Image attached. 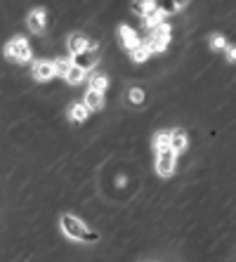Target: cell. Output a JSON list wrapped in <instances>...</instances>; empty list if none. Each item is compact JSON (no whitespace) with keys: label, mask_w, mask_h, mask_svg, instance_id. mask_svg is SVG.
Masks as SVG:
<instances>
[{"label":"cell","mask_w":236,"mask_h":262,"mask_svg":"<svg viewBox=\"0 0 236 262\" xmlns=\"http://www.w3.org/2000/svg\"><path fill=\"white\" fill-rule=\"evenodd\" d=\"M59 222H61V232L67 234L69 238H73V241H85V244H95V241H99V234L90 232L76 215H61Z\"/></svg>","instance_id":"1"},{"label":"cell","mask_w":236,"mask_h":262,"mask_svg":"<svg viewBox=\"0 0 236 262\" xmlns=\"http://www.w3.org/2000/svg\"><path fill=\"white\" fill-rule=\"evenodd\" d=\"M5 57L10 61H17V64H24V61L31 59V45L26 43L24 38H14L10 40L5 48Z\"/></svg>","instance_id":"2"},{"label":"cell","mask_w":236,"mask_h":262,"mask_svg":"<svg viewBox=\"0 0 236 262\" xmlns=\"http://www.w3.org/2000/svg\"><path fill=\"white\" fill-rule=\"evenodd\" d=\"M168 43H170V26L168 24H158L156 29H154L152 38H149V45H144V48L149 50V55H152V52H161V50H165Z\"/></svg>","instance_id":"3"},{"label":"cell","mask_w":236,"mask_h":262,"mask_svg":"<svg viewBox=\"0 0 236 262\" xmlns=\"http://www.w3.org/2000/svg\"><path fill=\"white\" fill-rule=\"evenodd\" d=\"M156 170L161 177H170L175 172V151L173 149H165V151H158L156 156Z\"/></svg>","instance_id":"4"},{"label":"cell","mask_w":236,"mask_h":262,"mask_svg":"<svg viewBox=\"0 0 236 262\" xmlns=\"http://www.w3.org/2000/svg\"><path fill=\"white\" fill-rule=\"evenodd\" d=\"M97 61H99L97 50H95V48H90V50H83L80 55H76V57H73V67H78L80 71L85 73V71H90V69L95 67Z\"/></svg>","instance_id":"5"},{"label":"cell","mask_w":236,"mask_h":262,"mask_svg":"<svg viewBox=\"0 0 236 262\" xmlns=\"http://www.w3.org/2000/svg\"><path fill=\"white\" fill-rule=\"evenodd\" d=\"M90 48H95V45H92L85 36H80V33H73V36L69 38V52H71L73 57L80 55L83 50H90Z\"/></svg>","instance_id":"6"},{"label":"cell","mask_w":236,"mask_h":262,"mask_svg":"<svg viewBox=\"0 0 236 262\" xmlns=\"http://www.w3.org/2000/svg\"><path fill=\"white\" fill-rule=\"evenodd\" d=\"M45 24H48V14H45V10H33V12L29 14V29L36 31V33H42L45 31Z\"/></svg>","instance_id":"7"},{"label":"cell","mask_w":236,"mask_h":262,"mask_svg":"<svg viewBox=\"0 0 236 262\" xmlns=\"http://www.w3.org/2000/svg\"><path fill=\"white\" fill-rule=\"evenodd\" d=\"M118 33H121V43H123V48L125 50H130V52H133L135 48H139V38H137V33H135L133 29H127V26H121V31H118Z\"/></svg>","instance_id":"8"},{"label":"cell","mask_w":236,"mask_h":262,"mask_svg":"<svg viewBox=\"0 0 236 262\" xmlns=\"http://www.w3.org/2000/svg\"><path fill=\"white\" fill-rule=\"evenodd\" d=\"M102 106H104V95L102 92H95V90L85 92V109L88 111H102Z\"/></svg>","instance_id":"9"},{"label":"cell","mask_w":236,"mask_h":262,"mask_svg":"<svg viewBox=\"0 0 236 262\" xmlns=\"http://www.w3.org/2000/svg\"><path fill=\"white\" fill-rule=\"evenodd\" d=\"M187 144H189V140H187V135H184V130H173V133H170V149L175 154L184 151Z\"/></svg>","instance_id":"10"},{"label":"cell","mask_w":236,"mask_h":262,"mask_svg":"<svg viewBox=\"0 0 236 262\" xmlns=\"http://www.w3.org/2000/svg\"><path fill=\"white\" fill-rule=\"evenodd\" d=\"M33 78L36 80H48V78H52L55 76V67L50 64V61H40V64H36L33 67Z\"/></svg>","instance_id":"11"},{"label":"cell","mask_w":236,"mask_h":262,"mask_svg":"<svg viewBox=\"0 0 236 262\" xmlns=\"http://www.w3.org/2000/svg\"><path fill=\"white\" fill-rule=\"evenodd\" d=\"M90 116V111L85 109V104H73L71 109H69V118H71V121H85V118Z\"/></svg>","instance_id":"12"},{"label":"cell","mask_w":236,"mask_h":262,"mask_svg":"<svg viewBox=\"0 0 236 262\" xmlns=\"http://www.w3.org/2000/svg\"><path fill=\"white\" fill-rule=\"evenodd\" d=\"M109 88V80H106V76H102V73H95L90 78V90H95V92H104Z\"/></svg>","instance_id":"13"},{"label":"cell","mask_w":236,"mask_h":262,"mask_svg":"<svg viewBox=\"0 0 236 262\" xmlns=\"http://www.w3.org/2000/svg\"><path fill=\"white\" fill-rule=\"evenodd\" d=\"M64 78H67L69 83H71V85H78L80 80L85 78V73L80 71L78 67H73V64H71V69H69V73H67V76H64Z\"/></svg>","instance_id":"14"},{"label":"cell","mask_w":236,"mask_h":262,"mask_svg":"<svg viewBox=\"0 0 236 262\" xmlns=\"http://www.w3.org/2000/svg\"><path fill=\"white\" fill-rule=\"evenodd\" d=\"M127 99L139 106V104H144L146 95H144V90H142V88H130V92H127Z\"/></svg>","instance_id":"15"},{"label":"cell","mask_w":236,"mask_h":262,"mask_svg":"<svg viewBox=\"0 0 236 262\" xmlns=\"http://www.w3.org/2000/svg\"><path fill=\"white\" fill-rule=\"evenodd\" d=\"M156 149H158V151L170 149V133H158L156 135Z\"/></svg>","instance_id":"16"},{"label":"cell","mask_w":236,"mask_h":262,"mask_svg":"<svg viewBox=\"0 0 236 262\" xmlns=\"http://www.w3.org/2000/svg\"><path fill=\"white\" fill-rule=\"evenodd\" d=\"M52 67H55V76H67L69 69H71V61H69V59H59V61H55Z\"/></svg>","instance_id":"17"},{"label":"cell","mask_w":236,"mask_h":262,"mask_svg":"<svg viewBox=\"0 0 236 262\" xmlns=\"http://www.w3.org/2000/svg\"><path fill=\"white\" fill-rule=\"evenodd\" d=\"M133 59H135V61H146V59H149V50H146L144 45L135 48V50H133Z\"/></svg>","instance_id":"18"},{"label":"cell","mask_w":236,"mask_h":262,"mask_svg":"<svg viewBox=\"0 0 236 262\" xmlns=\"http://www.w3.org/2000/svg\"><path fill=\"white\" fill-rule=\"evenodd\" d=\"M130 7H133L135 12H139L142 17H144L146 12H152V10H154V3H133Z\"/></svg>","instance_id":"19"},{"label":"cell","mask_w":236,"mask_h":262,"mask_svg":"<svg viewBox=\"0 0 236 262\" xmlns=\"http://www.w3.org/2000/svg\"><path fill=\"white\" fill-rule=\"evenodd\" d=\"M180 3H161V5H156V10H158V12H177V10H180Z\"/></svg>","instance_id":"20"},{"label":"cell","mask_w":236,"mask_h":262,"mask_svg":"<svg viewBox=\"0 0 236 262\" xmlns=\"http://www.w3.org/2000/svg\"><path fill=\"white\" fill-rule=\"evenodd\" d=\"M210 48L212 50H224V48H227V40H224L222 36H218V33H215V36H210Z\"/></svg>","instance_id":"21"},{"label":"cell","mask_w":236,"mask_h":262,"mask_svg":"<svg viewBox=\"0 0 236 262\" xmlns=\"http://www.w3.org/2000/svg\"><path fill=\"white\" fill-rule=\"evenodd\" d=\"M224 50H227V59L234 61V59H236V50H234V45H227Z\"/></svg>","instance_id":"22"}]
</instances>
